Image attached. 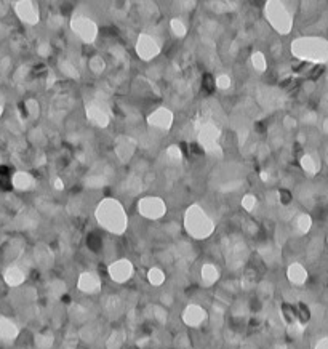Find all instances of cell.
Wrapping results in <instances>:
<instances>
[{"label":"cell","instance_id":"1","mask_svg":"<svg viewBox=\"0 0 328 349\" xmlns=\"http://www.w3.org/2000/svg\"><path fill=\"white\" fill-rule=\"evenodd\" d=\"M291 53L301 61L322 65L328 61V40L323 37H300L291 44Z\"/></svg>","mask_w":328,"mask_h":349},{"label":"cell","instance_id":"2","mask_svg":"<svg viewBox=\"0 0 328 349\" xmlns=\"http://www.w3.org/2000/svg\"><path fill=\"white\" fill-rule=\"evenodd\" d=\"M96 218L98 223L104 229H108L109 232H115V234H120L126 228V215L123 211V207L115 199L103 200L96 208Z\"/></svg>","mask_w":328,"mask_h":349},{"label":"cell","instance_id":"3","mask_svg":"<svg viewBox=\"0 0 328 349\" xmlns=\"http://www.w3.org/2000/svg\"><path fill=\"white\" fill-rule=\"evenodd\" d=\"M184 226L190 236H194L197 239L208 237L213 232V221L205 213V210H202L200 205H190L184 215Z\"/></svg>","mask_w":328,"mask_h":349},{"label":"cell","instance_id":"4","mask_svg":"<svg viewBox=\"0 0 328 349\" xmlns=\"http://www.w3.org/2000/svg\"><path fill=\"white\" fill-rule=\"evenodd\" d=\"M264 15L271 26L280 34H288L293 27V18L290 10L282 2H269L264 7Z\"/></svg>","mask_w":328,"mask_h":349},{"label":"cell","instance_id":"5","mask_svg":"<svg viewBox=\"0 0 328 349\" xmlns=\"http://www.w3.org/2000/svg\"><path fill=\"white\" fill-rule=\"evenodd\" d=\"M71 27H72V33L82 42H85V44H91V42L96 40L98 27L94 24V21L87 16H82V15L74 16L71 21Z\"/></svg>","mask_w":328,"mask_h":349},{"label":"cell","instance_id":"6","mask_svg":"<svg viewBox=\"0 0 328 349\" xmlns=\"http://www.w3.org/2000/svg\"><path fill=\"white\" fill-rule=\"evenodd\" d=\"M138 211L147 219H158L165 215L167 205L158 197H144L138 202Z\"/></svg>","mask_w":328,"mask_h":349},{"label":"cell","instance_id":"7","mask_svg":"<svg viewBox=\"0 0 328 349\" xmlns=\"http://www.w3.org/2000/svg\"><path fill=\"white\" fill-rule=\"evenodd\" d=\"M136 53L144 61H151L160 53V45L151 34H141L136 40Z\"/></svg>","mask_w":328,"mask_h":349},{"label":"cell","instance_id":"8","mask_svg":"<svg viewBox=\"0 0 328 349\" xmlns=\"http://www.w3.org/2000/svg\"><path fill=\"white\" fill-rule=\"evenodd\" d=\"M147 123L154 126L155 130L167 132L173 125V114L172 111H168L165 108H158L154 112H151V115L147 117Z\"/></svg>","mask_w":328,"mask_h":349},{"label":"cell","instance_id":"9","mask_svg":"<svg viewBox=\"0 0 328 349\" xmlns=\"http://www.w3.org/2000/svg\"><path fill=\"white\" fill-rule=\"evenodd\" d=\"M136 146H138L136 144V140L130 138V136H126V135L119 136V138L115 140V155H117V158L122 164H126L133 157Z\"/></svg>","mask_w":328,"mask_h":349},{"label":"cell","instance_id":"10","mask_svg":"<svg viewBox=\"0 0 328 349\" xmlns=\"http://www.w3.org/2000/svg\"><path fill=\"white\" fill-rule=\"evenodd\" d=\"M100 101H93L91 104L87 106V119L93 123L104 129V126L109 125V112L106 111L104 106L98 104Z\"/></svg>","mask_w":328,"mask_h":349},{"label":"cell","instance_id":"11","mask_svg":"<svg viewBox=\"0 0 328 349\" xmlns=\"http://www.w3.org/2000/svg\"><path fill=\"white\" fill-rule=\"evenodd\" d=\"M132 271H133V268L128 261H117L109 268L111 277L117 282H123V280L128 279L132 276Z\"/></svg>","mask_w":328,"mask_h":349},{"label":"cell","instance_id":"12","mask_svg":"<svg viewBox=\"0 0 328 349\" xmlns=\"http://www.w3.org/2000/svg\"><path fill=\"white\" fill-rule=\"evenodd\" d=\"M300 164L303 167V170L306 173H309V175H315L317 172L320 170V161L314 154H304L300 158Z\"/></svg>","mask_w":328,"mask_h":349},{"label":"cell","instance_id":"13","mask_svg":"<svg viewBox=\"0 0 328 349\" xmlns=\"http://www.w3.org/2000/svg\"><path fill=\"white\" fill-rule=\"evenodd\" d=\"M202 319H205V311L200 309L199 306H189L184 312V321L189 325H199Z\"/></svg>","mask_w":328,"mask_h":349},{"label":"cell","instance_id":"14","mask_svg":"<svg viewBox=\"0 0 328 349\" xmlns=\"http://www.w3.org/2000/svg\"><path fill=\"white\" fill-rule=\"evenodd\" d=\"M79 287H80V290H83V292H96V290L100 289V280H98V277L94 276V274H91V272L83 274V276L80 277Z\"/></svg>","mask_w":328,"mask_h":349},{"label":"cell","instance_id":"15","mask_svg":"<svg viewBox=\"0 0 328 349\" xmlns=\"http://www.w3.org/2000/svg\"><path fill=\"white\" fill-rule=\"evenodd\" d=\"M312 226V219L309 215H306V213H300V215H296L294 218V228L298 232H301V234H306Z\"/></svg>","mask_w":328,"mask_h":349},{"label":"cell","instance_id":"16","mask_svg":"<svg viewBox=\"0 0 328 349\" xmlns=\"http://www.w3.org/2000/svg\"><path fill=\"white\" fill-rule=\"evenodd\" d=\"M288 277L293 283H303L306 280V277H308V274H306L304 268L300 266V264H293V266H290L288 269Z\"/></svg>","mask_w":328,"mask_h":349},{"label":"cell","instance_id":"17","mask_svg":"<svg viewBox=\"0 0 328 349\" xmlns=\"http://www.w3.org/2000/svg\"><path fill=\"white\" fill-rule=\"evenodd\" d=\"M59 69L62 71V74H64L66 77L69 79H79V69L76 68V65H74L72 61H68V59H61L59 61Z\"/></svg>","mask_w":328,"mask_h":349},{"label":"cell","instance_id":"18","mask_svg":"<svg viewBox=\"0 0 328 349\" xmlns=\"http://www.w3.org/2000/svg\"><path fill=\"white\" fill-rule=\"evenodd\" d=\"M88 69L94 74V76H101L106 69V61L101 56H91L88 61Z\"/></svg>","mask_w":328,"mask_h":349},{"label":"cell","instance_id":"19","mask_svg":"<svg viewBox=\"0 0 328 349\" xmlns=\"http://www.w3.org/2000/svg\"><path fill=\"white\" fill-rule=\"evenodd\" d=\"M202 279L205 280L207 285H211L213 282H216L218 279V271L215 266H211V264H205L202 268Z\"/></svg>","mask_w":328,"mask_h":349},{"label":"cell","instance_id":"20","mask_svg":"<svg viewBox=\"0 0 328 349\" xmlns=\"http://www.w3.org/2000/svg\"><path fill=\"white\" fill-rule=\"evenodd\" d=\"M170 27H172V33L176 36V37H184L187 34V27L186 24L183 23V19H179V18H173L170 21Z\"/></svg>","mask_w":328,"mask_h":349},{"label":"cell","instance_id":"21","mask_svg":"<svg viewBox=\"0 0 328 349\" xmlns=\"http://www.w3.org/2000/svg\"><path fill=\"white\" fill-rule=\"evenodd\" d=\"M251 65L253 68H255L256 71L263 72V71H266L268 68V62H266V56H264V53L261 51H255L251 55Z\"/></svg>","mask_w":328,"mask_h":349},{"label":"cell","instance_id":"22","mask_svg":"<svg viewBox=\"0 0 328 349\" xmlns=\"http://www.w3.org/2000/svg\"><path fill=\"white\" fill-rule=\"evenodd\" d=\"M12 187V173L10 168L5 165H0V189H10Z\"/></svg>","mask_w":328,"mask_h":349},{"label":"cell","instance_id":"23","mask_svg":"<svg viewBox=\"0 0 328 349\" xmlns=\"http://www.w3.org/2000/svg\"><path fill=\"white\" fill-rule=\"evenodd\" d=\"M256 204H258V200L256 197L253 196V194H245L242 199V207L245 208L247 211H251V210H255L256 208Z\"/></svg>","mask_w":328,"mask_h":349},{"label":"cell","instance_id":"24","mask_svg":"<svg viewBox=\"0 0 328 349\" xmlns=\"http://www.w3.org/2000/svg\"><path fill=\"white\" fill-rule=\"evenodd\" d=\"M215 87L218 90H227L231 87V77L227 74H221V76L215 79Z\"/></svg>","mask_w":328,"mask_h":349},{"label":"cell","instance_id":"25","mask_svg":"<svg viewBox=\"0 0 328 349\" xmlns=\"http://www.w3.org/2000/svg\"><path fill=\"white\" fill-rule=\"evenodd\" d=\"M167 157L170 158L172 162H179V161H181V157H183L181 155V149H179L178 146H170L167 149Z\"/></svg>","mask_w":328,"mask_h":349},{"label":"cell","instance_id":"26","mask_svg":"<svg viewBox=\"0 0 328 349\" xmlns=\"http://www.w3.org/2000/svg\"><path fill=\"white\" fill-rule=\"evenodd\" d=\"M149 280H151V283H154V285H160V283L163 282V272H162L160 269H157V268L151 269V271H149Z\"/></svg>","mask_w":328,"mask_h":349},{"label":"cell","instance_id":"27","mask_svg":"<svg viewBox=\"0 0 328 349\" xmlns=\"http://www.w3.org/2000/svg\"><path fill=\"white\" fill-rule=\"evenodd\" d=\"M294 125H296V120L291 117V115H287V117L283 119V126H285V129H287V130L293 129Z\"/></svg>","mask_w":328,"mask_h":349},{"label":"cell","instance_id":"28","mask_svg":"<svg viewBox=\"0 0 328 349\" xmlns=\"http://www.w3.org/2000/svg\"><path fill=\"white\" fill-rule=\"evenodd\" d=\"M322 129H323V132L328 135V115H326V117L323 119V123H322Z\"/></svg>","mask_w":328,"mask_h":349},{"label":"cell","instance_id":"29","mask_svg":"<svg viewBox=\"0 0 328 349\" xmlns=\"http://www.w3.org/2000/svg\"><path fill=\"white\" fill-rule=\"evenodd\" d=\"M317 349H328V338H326V340H323L319 346H317Z\"/></svg>","mask_w":328,"mask_h":349},{"label":"cell","instance_id":"30","mask_svg":"<svg viewBox=\"0 0 328 349\" xmlns=\"http://www.w3.org/2000/svg\"><path fill=\"white\" fill-rule=\"evenodd\" d=\"M325 157H326V162H328V149H326V154H325Z\"/></svg>","mask_w":328,"mask_h":349}]
</instances>
